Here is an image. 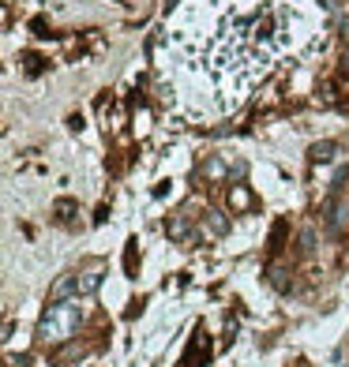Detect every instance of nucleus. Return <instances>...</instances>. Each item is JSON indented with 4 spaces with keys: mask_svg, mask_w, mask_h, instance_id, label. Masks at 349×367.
Returning <instances> with one entry per match:
<instances>
[{
    "mask_svg": "<svg viewBox=\"0 0 349 367\" xmlns=\"http://www.w3.org/2000/svg\"><path fill=\"white\" fill-rule=\"evenodd\" d=\"M335 154H338V142H330V139H323V142L312 147V162H330Z\"/></svg>",
    "mask_w": 349,
    "mask_h": 367,
    "instance_id": "5",
    "label": "nucleus"
},
{
    "mask_svg": "<svg viewBox=\"0 0 349 367\" xmlns=\"http://www.w3.org/2000/svg\"><path fill=\"white\" fill-rule=\"evenodd\" d=\"M169 236H173V240H188V221L184 218H173L169 221Z\"/></svg>",
    "mask_w": 349,
    "mask_h": 367,
    "instance_id": "7",
    "label": "nucleus"
},
{
    "mask_svg": "<svg viewBox=\"0 0 349 367\" xmlns=\"http://www.w3.org/2000/svg\"><path fill=\"white\" fill-rule=\"evenodd\" d=\"M346 71H349V53H346Z\"/></svg>",
    "mask_w": 349,
    "mask_h": 367,
    "instance_id": "13",
    "label": "nucleus"
},
{
    "mask_svg": "<svg viewBox=\"0 0 349 367\" xmlns=\"http://www.w3.org/2000/svg\"><path fill=\"white\" fill-rule=\"evenodd\" d=\"M75 330H79V304H71V300H53V304L45 307L42 322H38V341H42V345H60V341H68Z\"/></svg>",
    "mask_w": 349,
    "mask_h": 367,
    "instance_id": "2",
    "label": "nucleus"
},
{
    "mask_svg": "<svg viewBox=\"0 0 349 367\" xmlns=\"http://www.w3.org/2000/svg\"><path fill=\"white\" fill-rule=\"evenodd\" d=\"M203 177H210V180H218V177H226V165L218 162V157H214V162H207L203 165Z\"/></svg>",
    "mask_w": 349,
    "mask_h": 367,
    "instance_id": "8",
    "label": "nucleus"
},
{
    "mask_svg": "<svg viewBox=\"0 0 349 367\" xmlns=\"http://www.w3.org/2000/svg\"><path fill=\"white\" fill-rule=\"evenodd\" d=\"M57 210H60V218H71V210H75V206H71L68 199H64V203H57Z\"/></svg>",
    "mask_w": 349,
    "mask_h": 367,
    "instance_id": "12",
    "label": "nucleus"
},
{
    "mask_svg": "<svg viewBox=\"0 0 349 367\" xmlns=\"http://www.w3.org/2000/svg\"><path fill=\"white\" fill-rule=\"evenodd\" d=\"M98 285H101V270H98V266L75 274V292H79V296H91V292H98Z\"/></svg>",
    "mask_w": 349,
    "mask_h": 367,
    "instance_id": "3",
    "label": "nucleus"
},
{
    "mask_svg": "<svg viewBox=\"0 0 349 367\" xmlns=\"http://www.w3.org/2000/svg\"><path fill=\"white\" fill-rule=\"evenodd\" d=\"M23 60H27V75H38V71H42V60H38L34 53H27Z\"/></svg>",
    "mask_w": 349,
    "mask_h": 367,
    "instance_id": "10",
    "label": "nucleus"
},
{
    "mask_svg": "<svg viewBox=\"0 0 349 367\" xmlns=\"http://www.w3.org/2000/svg\"><path fill=\"white\" fill-rule=\"evenodd\" d=\"M229 206H233V210H248L252 206V195H248L244 184H233V188H229Z\"/></svg>",
    "mask_w": 349,
    "mask_h": 367,
    "instance_id": "4",
    "label": "nucleus"
},
{
    "mask_svg": "<svg viewBox=\"0 0 349 367\" xmlns=\"http://www.w3.org/2000/svg\"><path fill=\"white\" fill-rule=\"evenodd\" d=\"M68 292H75V274L57 277V285H53V292H49V296H53V300H64Z\"/></svg>",
    "mask_w": 349,
    "mask_h": 367,
    "instance_id": "6",
    "label": "nucleus"
},
{
    "mask_svg": "<svg viewBox=\"0 0 349 367\" xmlns=\"http://www.w3.org/2000/svg\"><path fill=\"white\" fill-rule=\"evenodd\" d=\"M304 0H203V30H180L184 71L192 86H207L210 109L233 113L256 83H263L285 53L304 45Z\"/></svg>",
    "mask_w": 349,
    "mask_h": 367,
    "instance_id": "1",
    "label": "nucleus"
},
{
    "mask_svg": "<svg viewBox=\"0 0 349 367\" xmlns=\"http://www.w3.org/2000/svg\"><path fill=\"white\" fill-rule=\"evenodd\" d=\"M207 229L210 233H226V218L221 214H207Z\"/></svg>",
    "mask_w": 349,
    "mask_h": 367,
    "instance_id": "9",
    "label": "nucleus"
},
{
    "mask_svg": "<svg viewBox=\"0 0 349 367\" xmlns=\"http://www.w3.org/2000/svg\"><path fill=\"white\" fill-rule=\"evenodd\" d=\"M271 285H278V289H285V270H282V266H271Z\"/></svg>",
    "mask_w": 349,
    "mask_h": 367,
    "instance_id": "11",
    "label": "nucleus"
}]
</instances>
